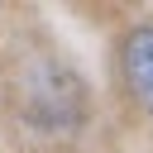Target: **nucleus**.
<instances>
[{
    "instance_id": "1",
    "label": "nucleus",
    "mask_w": 153,
    "mask_h": 153,
    "mask_svg": "<svg viewBox=\"0 0 153 153\" xmlns=\"http://www.w3.org/2000/svg\"><path fill=\"white\" fill-rule=\"evenodd\" d=\"M124 81H129L134 100L153 115V24H139L124 38Z\"/></svg>"
}]
</instances>
